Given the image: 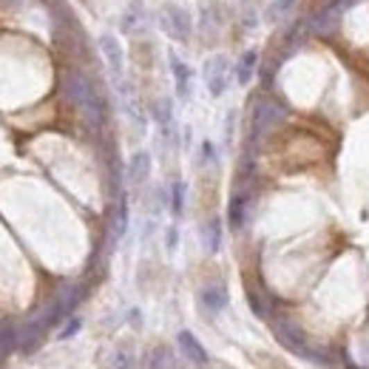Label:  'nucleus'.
I'll list each match as a JSON object with an SVG mask.
<instances>
[{"label": "nucleus", "instance_id": "nucleus-1", "mask_svg": "<svg viewBox=\"0 0 369 369\" xmlns=\"http://www.w3.org/2000/svg\"><path fill=\"white\" fill-rule=\"evenodd\" d=\"M60 85H63L66 100H69L71 105H77V111L85 117L88 128L100 131V128H103L105 111H103V100H100V94H97L94 83H91V77H88L85 71H80V69H66V71H63V80H60Z\"/></svg>", "mask_w": 369, "mask_h": 369}, {"label": "nucleus", "instance_id": "nucleus-2", "mask_svg": "<svg viewBox=\"0 0 369 369\" xmlns=\"http://www.w3.org/2000/svg\"><path fill=\"white\" fill-rule=\"evenodd\" d=\"M347 9H350L347 0H324V3L318 9H313V15L307 17V32H313L318 37L335 35V28L341 26V17Z\"/></svg>", "mask_w": 369, "mask_h": 369}, {"label": "nucleus", "instance_id": "nucleus-3", "mask_svg": "<svg viewBox=\"0 0 369 369\" xmlns=\"http://www.w3.org/2000/svg\"><path fill=\"white\" fill-rule=\"evenodd\" d=\"M287 117V108L279 103V100H270V97H261L256 100L253 105V134H250V148L256 145V139H261L264 134H270L273 128H279Z\"/></svg>", "mask_w": 369, "mask_h": 369}, {"label": "nucleus", "instance_id": "nucleus-4", "mask_svg": "<svg viewBox=\"0 0 369 369\" xmlns=\"http://www.w3.org/2000/svg\"><path fill=\"white\" fill-rule=\"evenodd\" d=\"M160 23L168 32V37L179 40V43H191V35H194V20H191V12L182 9L176 3H165L162 12H160Z\"/></svg>", "mask_w": 369, "mask_h": 369}, {"label": "nucleus", "instance_id": "nucleus-5", "mask_svg": "<svg viewBox=\"0 0 369 369\" xmlns=\"http://www.w3.org/2000/svg\"><path fill=\"white\" fill-rule=\"evenodd\" d=\"M230 60L225 54H216V57H210L207 63H205V85L210 91V97H222L228 85H230Z\"/></svg>", "mask_w": 369, "mask_h": 369}, {"label": "nucleus", "instance_id": "nucleus-6", "mask_svg": "<svg viewBox=\"0 0 369 369\" xmlns=\"http://www.w3.org/2000/svg\"><path fill=\"white\" fill-rule=\"evenodd\" d=\"M275 335H279V341H282L287 350H293L295 355H307V352H310V350H307V338H304V332L298 329L295 321L279 318V321H275Z\"/></svg>", "mask_w": 369, "mask_h": 369}, {"label": "nucleus", "instance_id": "nucleus-7", "mask_svg": "<svg viewBox=\"0 0 369 369\" xmlns=\"http://www.w3.org/2000/svg\"><path fill=\"white\" fill-rule=\"evenodd\" d=\"M100 51L114 74V80H122V46L114 35H100Z\"/></svg>", "mask_w": 369, "mask_h": 369}, {"label": "nucleus", "instance_id": "nucleus-8", "mask_svg": "<svg viewBox=\"0 0 369 369\" xmlns=\"http://www.w3.org/2000/svg\"><path fill=\"white\" fill-rule=\"evenodd\" d=\"M228 301H230V295H228V287L225 284H210V287H205L202 293H199V304L205 307L207 313H222L225 307H228Z\"/></svg>", "mask_w": 369, "mask_h": 369}, {"label": "nucleus", "instance_id": "nucleus-9", "mask_svg": "<svg viewBox=\"0 0 369 369\" xmlns=\"http://www.w3.org/2000/svg\"><path fill=\"white\" fill-rule=\"evenodd\" d=\"M256 69H259V51L256 49H248L233 66V77L239 85H248L253 77H256Z\"/></svg>", "mask_w": 369, "mask_h": 369}, {"label": "nucleus", "instance_id": "nucleus-10", "mask_svg": "<svg viewBox=\"0 0 369 369\" xmlns=\"http://www.w3.org/2000/svg\"><path fill=\"white\" fill-rule=\"evenodd\" d=\"M171 71H173V80H176V94H179L182 100H188V97H191V80H194L191 66L184 63L182 57L171 54Z\"/></svg>", "mask_w": 369, "mask_h": 369}, {"label": "nucleus", "instance_id": "nucleus-11", "mask_svg": "<svg viewBox=\"0 0 369 369\" xmlns=\"http://www.w3.org/2000/svg\"><path fill=\"white\" fill-rule=\"evenodd\" d=\"M248 213H250V196L248 194H233L230 199V207H228V222L233 230H241L244 225H248Z\"/></svg>", "mask_w": 369, "mask_h": 369}, {"label": "nucleus", "instance_id": "nucleus-12", "mask_svg": "<svg viewBox=\"0 0 369 369\" xmlns=\"http://www.w3.org/2000/svg\"><path fill=\"white\" fill-rule=\"evenodd\" d=\"M176 341H179V350L188 355L194 363H199V366H205L207 363V352H205V347L194 338V332H188V329H182L179 335H176Z\"/></svg>", "mask_w": 369, "mask_h": 369}, {"label": "nucleus", "instance_id": "nucleus-13", "mask_svg": "<svg viewBox=\"0 0 369 369\" xmlns=\"http://www.w3.org/2000/svg\"><path fill=\"white\" fill-rule=\"evenodd\" d=\"M202 236H205V248H207V253H219V248H222V219H207L205 222V228H202Z\"/></svg>", "mask_w": 369, "mask_h": 369}, {"label": "nucleus", "instance_id": "nucleus-14", "mask_svg": "<svg viewBox=\"0 0 369 369\" xmlns=\"http://www.w3.org/2000/svg\"><path fill=\"white\" fill-rule=\"evenodd\" d=\"M148 173H151V157H148L145 151L134 153V157H131V168H128V179L134 184H142L148 179Z\"/></svg>", "mask_w": 369, "mask_h": 369}, {"label": "nucleus", "instance_id": "nucleus-15", "mask_svg": "<svg viewBox=\"0 0 369 369\" xmlns=\"http://www.w3.org/2000/svg\"><path fill=\"white\" fill-rule=\"evenodd\" d=\"M293 6H295V0H273L270 9H267V20L270 23H279L282 17H287L293 12Z\"/></svg>", "mask_w": 369, "mask_h": 369}, {"label": "nucleus", "instance_id": "nucleus-16", "mask_svg": "<svg viewBox=\"0 0 369 369\" xmlns=\"http://www.w3.org/2000/svg\"><path fill=\"white\" fill-rule=\"evenodd\" d=\"M182 210H184V182L176 179V182L171 184V213L179 219V216H182Z\"/></svg>", "mask_w": 369, "mask_h": 369}, {"label": "nucleus", "instance_id": "nucleus-17", "mask_svg": "<svg viewBox=\"0 0 369 369\" xmlns=\"http://www.w3.org/2000/svg\"><path fill=\"white\" fill-rule=\"evenodd\" d=\"M153 114H157V119L162 122V126H168V122H171V100H160Z\"/></svg>", "mask_w": 369, "mask_h": 369}, {"label": "nucleus", "instance_id": "nucleus-18", "mask_svg": "<svg viewBox=\"0 0 369 369\" xmlns=\"http://www.w3.org/2000/svg\"><path fill=\"white\" fill-rule=\"evenodd\" d=\"M165 244H168V250H171V253L176 250V244H179V230H176L173 225H171L168 233H165Z\"/></svg>", "mask_w": 369, "mask_h": 369}, {"label": "nucleus", "instance_id": "nucleus-19", "mask_svg": "<svg viewBox=\"0 0 369 369\" xmlns=\"http://www.w3.org/2000/svg\"><path fill=\"white\" fill-rule=\"evenodd\" d=\"M77 329H80V318H71V321H69V327H66L63 332H60V338H71Z\"/></svg>", "mask_w": 369, "mask_h": 369}]
</instances>
